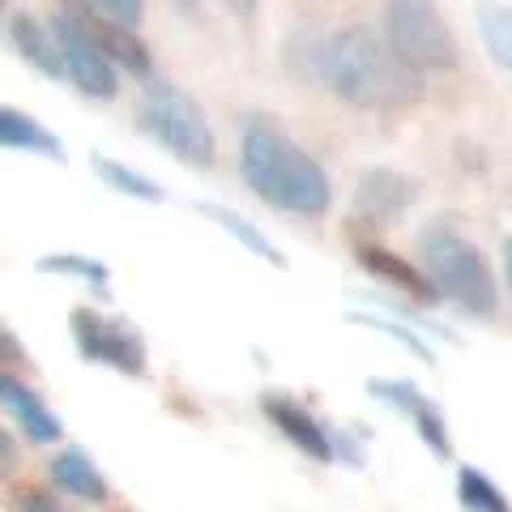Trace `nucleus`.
I'll return each instance as SVG.
<instances>
[{"mask_svg":"<svg viewBox=\"0 0 512 512\" xmlns=\"http://www.w3.org/2000/svg\"><path fill=\"white\" fill-rule=\"evenodd\" d=\"M312 73L329 86V94L363 111H402L423 94V77L406 69L380 30L363 22L338 26L320 39L312 52Z\"/></svg>","mask_w":512,"mask_h":512,"instance_id":"nucleus-1","label":"nucleus"},{"mask_svg":"<svg viewBox=\"0 0 512 512\" xmlns=\"http://www.w3.org/2000/svg\"><path fill=\"white\" fill-rule=\"evenodd\" d=\"M239 180L278 214L320 218L333 205L325 167L286 133H278L265 116H248L239 128Z\"/></svg>","mask_w":512,"mask_h":512,"instance_id":"nucleus-2","label":"nucleus"},{"mask_svg":"<svg viewBox=\"0 0 512 512\" xmlns=\"http://www.w3.org/2000/svg\"><path fill=\"white\" fill-rule=\"evenodd\" d=\"M419 261L431 286H436V295L448 299L453 308L470 316H491L500 308V291H495L487 256L466 235H457L448 222H436V227L419 235Z\"/></svg>","mask_w":512,"mask_h":512,"instance_id":"nucleus-3","label":"nucleus"},{"mask_svg":"<svg viewBox=\"0 0 512 512\" xmlns=\"http://www.w3.org/2000/svg\"><path fill=\"white\" fill-rule=\"evenodd\" d=\"M137 128L188 167H214V158H218L214 128L205 120L201 103L192 94H184L180 86L158 82V77H150L146 90H141Z\"/></svg>","mask_w":512,"mask_h":512,"instance_id":"nucleus-4","label":"nucleus"},{"mask_svg":"<svg viewBox=\"0 0 512 512\" xmlns=\"http://www.w3.org/2000/svg\"><path fill=\"white\" fill-rule=\"evenodd\" d=\"M380 35L414 73H453L461 47L436 0H380Z\"/></svg>","mask_w":512,"mask_h":512,"instance_id":"nucleus-5","label":"nucleus"},{"mask_svg":"<svg viewBox=\"0 0 512 512\" xmlns=\"http://www.w3.org/2000/svg\"><path fill=\"white\" fill-rule=\"evenodd\" d=\"M69 329L77 355L86 363H103L124 376H146V342L137 338V329H128V320H111L94 308H73Z\"/></svg>","mask_w":512,"mask_h":512,"instance_id":"nucleus-6","label":"nucleus"},{"mask_svg":"<svg viewBox=\"0 0 512 512\" xmlns=\"http://www.w3.org/2000/svg\"><path fill=\"white\" fill-rule=\"evenodd\" d=\"M52 30H56V43H60L64 69H69V82L82 90L86 99H94V103L116 99L120 73H116V64L107 60L103 47L94 43L86 22L77 18L73 9H64V13H56V18H52Z\"/></svg>","mask_w":512,"mask_h":512,"instance_id":"nucleus-7","label":"nucleus"},{"mask_svg":"<svg viewBox=\"0 0 512 512\" xmlns=\"http://www.w3.org/2000/svg\"><path fill=\"white\" fill-rule=\"evenodd\" d=\"M419 180L406 171H393V167H372L363 171V180L355 188V214L372 227H389V222L406 218V210L419 201Z\"/></svg>","mask_w":512,"mask_h":512,"instance_id":"nucleus-8","label":"nucleus"},{"mask_svg":"<svg viewBox=\"0 0 512 512\" xmlns=\"http://www.w3.org/2000/svg\"><path fill=\"white\" fill-rule=\"evenodd\" d=\"M367 393L376 397V402L402 410L414 419V431H419V440L436 453L440 461L453 457V444H448V427H444V414L436 410V402H427V393H419V384L414 380H389V376H372L367 380Z\"/></svg>","mask_w":512,"mask_h":512,"instance_id":"nucleus-9","label":"nucleus"},{"mask_svg":"<svg viewBox=\"0 0 512 512\" xmlns=\"http://www.w3.org/2000/svg\"><path fill=\"white\" fill-rule=\"evenodd\" d=\"M9 43H13V52H18V56L30 64V69H35V73L52 77V82H60V77H69L52 22H39L35 13H26V9L9 13Z\"/></svg>","mask_w":512,"mask_h":512,"instance_id":"nucleus-10","label":"nucleus"},{"mask_svg":"<svg viewBox=\"0 0 512 512\" xmlns=\"http://www.w3.org/2000/svg\"><path fill=\"white\" fill-rule=\"evenodd\" d=\"M77 18L86 22V30L94 35V43L103 47L107 60L116 64V69L133 73V77H146V82H150L154 56H150V47L133 35V26H124V22H116V18H103V13H86V9L77 13Z\"/></svg>","mask_w":512,"mask_h":512,"instance_id":"nucleus-11","label":"nucleus"},{"mask_svg":"<svg viewBox=\"0 0 512 512\" xmlns=\"http://www.w3.org/2000/svg\"><path fill=\"white\" fill-rule=\"evenodd\" d=\"M265 419L274 423L278 431L286 440H291L295 448L303 457H312V461H320V466H325V461L333 457V440H329V431L320 427L316 419L308 410H303L299 402H291V397H265Z\"/></svg>","mask_w":512,"mask_h":512,"instance_id":"nucleus-12","label":"nucleus"},{"mask_svg":"<svg viewBox=\"0 0 512 512\" xmlns=\"http://www.w3.org/2000/svg\"><path fill=\"white\" fill-rule=\"evenodd\" d=\"M355 256H359V265L367 269V274L380 278V282H389L393 291H402V295L419 299V303L440 299V295H436V286H431V278L423 274L419 265H410L406 256H397V252H389V248H376V244H359Z\"/></svg>","mask_w":512,"mask_h":512,"instance_id":"nucleus-13","label":"nucleus"},{"mask_svg":"<svg viewBox=\"0 0 512 512\" xmlns=\"http://www.w3.org/2000/svg\"><path fill=\"white\" fill-rule=\"evenodd\" d=\"M0 397H5V410L13 414V419H18V427L26 431L30 440H39V444L60 440V431H64L60 419L43 406V397H39L35 389H26L18 376L5 372V380H0Z\"/></svg>","mask_w":512,"mask_h":512,"instance_id":"nucleus-14","label":"nucleus"},{"mask_svg":"<svg viewBox=\"0 0 512 512\" xmlns=\"http://www.w3.org/2000/svg\"><path fill=\"white\" fill-rule=\"evenodd\" d=\"M0 146L5 150H18V154H39V158H56L64 163V141L52 133V128H43L35 116H26L18 107H0Z\"/></svg>","mask_w":512,"mask_h":512,"instance_id":"nucleus-15","label":"nucleus"},{"mask_svg":"<svg viewBox=\"0 0 512 512\" xmlns=\"http://www.w3.org/2000/svg\"><path fill=\"white\" fill-rule=\"evenodd\" d=\"M52 483L60 491L77 495V500H86V504H103L107 500V483H103V474L94 470L86 448H64L60 457H52Z\"/></svg>","mask_w":512,"mask_h":512,"instance_id":"nucleus-16","label":"nucleus"},{"mask_svg":"<svg viewBox=\"0 0 512 512\" xmlns=\"http://www.w3.org/2000/svg\"><path fill=\"white\" fill-rule=\"evenodd\" d=\"M197 214H205L210 222H218L222 231L235 235L239 244H244L252 256H261V261H269L274 269H282V265H286V256H282V248L274 244V239H269L261 227H256V222H248V218L239 214V210H231V205H218V201H197Z\"/></svg>","mask_w":512,"mask_h":512,"instance_id":"nucleus-17","label":"nucleus"},{"mask_svg":"<svg viewBox=\"0 0 512 512\" xmlns=\"http://www.w3.org/2000/svg\"><path fill=\"white\" fill-rule=\"evenodd\" d=\"M474 26L495 69L512 73V5H504V0H478Z\"/></svg>","mask_w":512,"mask_h":512,"instance_id":"nucleus-18","label":"nucleus"},{"mask_svg":"<svg viewBox=\"0 0 512 512\" xmlns=\"http://www.w3.org/2000/svg\"><path fill=\"white\" fill-rule=\"evenodd\" d=\"M90 167H94V175H99V180H103L111 192H120V197H137V201H150V205H158V201L167 197V192L158 188L150 175L124 167V163H116V158H107V154H94Z\"/></svg>","mask_w":512,"mask_h":512,"instance_id":"nucleus-19","label":"nucleus"},{"mask_svg":"<svg viewBox=\"0 0 512 512\" xmlns=\"http://www.w3.org/2000/svg\"><path fill=\"white\" fill-rule=\"evenodd\" d=\"M39 274H64V278H77V282H90L99 295H107V282H111V269L94 256H77V252H47L35 261Z\"/></svg>","mask_w":512,"mask_h":512,"instance_id":"nucleus-20","label":"nucleus"},{"mask_svg":"<svg viewBox=\"0 0 512 512\" xmlns=\"http://www.w3.org/2000/svg\"><path fill=\"white\" fill-rule=\"evenodd\" d=\"M457 504L466 512H508L504 491L495 487L483 470H474V466L457 470Z\"/></svg>","mask_w":512,"mask_h":512,"instance_id":"nucleus-21","label":"nucleus"},{"mask_svg":"<svg viewBox=\"0 0 512 512\" xmlns=\"http://www.w3.org/2000/svg\"><path fill=\"white\" fill-rule=\"evenodd\" d=\"M355 320H359V325H367V329H376V333H389V338L402 342V346L410 350V355H419L423 363H431V350H427V342H423L414 329H406V325H393L389 316H372V312H355Z\"/></svg>","mask_w":512,"mask_h":512,"instance_id":"nucleus-22","label":"nucleus"},{"mask_svg":"<svg viewBox=\"0 0 512 512\" xmlns=\"http://www.w3.org/2000/svg\"><path fill=\"white\" fill-rule=\"evenodd\" d=\"M94 13H103V18H116L124 26H137L141 13H146V0H86Z\"/></svg>","mask_w":512,"mask_h":512,"instance_id":"nucleus-23","label":"nucleus"},{"mask_svg":"<svg viewBox=\"0 0 512 512\" xmlns=\"http://www.w3.org/2000/svg\"><path fill=\"white\" fill-rule=\"evenodd\" d=\"M18 512H64V508L52 500V495H43V491H22Z\"/></svg>","mask_w":512,"mask_h":512,"instance_id":"nucleus-24","label":"nucleus"},{"mask_svg":"<svg viewBox=\"0 0 512 512\" xmlns=\"http://www.w3.org/2000/svg\"><path fill=\"white\" fill-rule=\"evenodd\" d=\"M227 5L239 13V18H252V13H256V5H261V0H227Z\"/></svg>","mask_w":512,"mask_h":512,"instance_id":"nucleus-25","label":"nucleus"},{"mask_svg":"<svg viewBox=\"0 0 512 512\" xmlns=\"http://www.w3.org/2000/svg\"><path fill=\"white\" fill-rule=\"evenodd\" d=\"M504 282H508V295H512V235L504 239Z\"/></svg>","mask_w":512,"mask_h":512,"instance_id":"nucleus-26","label":"nucleus"},{"mask_svg":"<svg viewBox=\"0 0 512 512\" xmlns=\"http://www.w3.org/2000/svg\"><path fill=\"white\" fill-rule=\"evenodd\" d=\"M0 444H5V470H9V466H13V436H9V431L0 436Z\"/></svg>","mask_w":512,"mask_h":512,"instance_id":"nucleus-27","label":"nucleus"}]
</instances>
